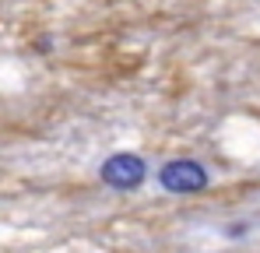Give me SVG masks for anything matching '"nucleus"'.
I'll return each mask as SVG.
<instances>
[{"instance_id": "7ed1b4c3", "label": "nucleus", "mask_w": 260, "mask_h": 253, "mask_svg": "<svg viewBox=\"0 0 260 253\" xmlns=\"http://www.w3.org/2000/svg\"><path fill=\"white\" fill-rule=\"evenodd\" d=\"M232 225H236V229H225V236H246V232H250L246 222H232Z\"/></svg>"}, {"instance_id": "f257e3e1", "label": "nucleus", "mask_w": 260, "mask_h": 253, "mask_svg": "<svg viewBox=\"0 0 260 253\" xmlns=\"http://www.w3.org/2000/svg\"><path fill=\"white\" fill-rule=\"evenodd\" d=\"M155 183L162 194H173V197H193V194H204L211 186V169L204 166L201 159H169L155 169Z\"/></svg>"}, {"instance_id": "f03ea898", "label": "nucleus", "mask_w": 260, "mask_h": 253, "mask_svg": "<svg viewBox=\"0 0 260 253\" xmlns=\"http://www.w3.org/2000/svg\"><path fill=\"white\" fill-rule=\"evenodd\" d=\"M151 176V166L144 155L137 151H113L99 162V183L106 190H116V194H134L148 183Z\"/></svg>"}]
</instances>
